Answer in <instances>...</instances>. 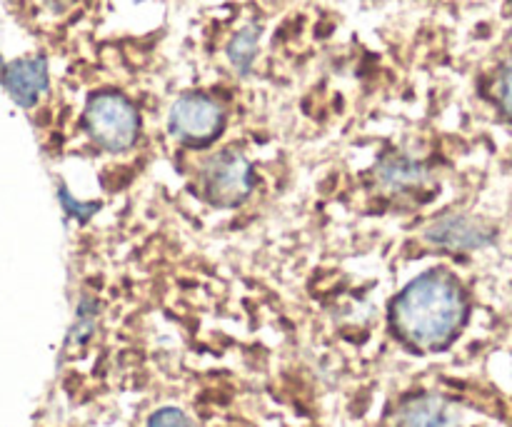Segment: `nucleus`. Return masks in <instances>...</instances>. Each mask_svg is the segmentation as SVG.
<instances>
[{
	"mask_svg": "<svg viewBox=\"0 0 512 427\" xmlns=\"http://www.w3.org/2000/svg\"><path fill=\"white\" fill-rule=\"evenodd\" d=\"M465 298L460 285L445 273L415 278L395 300V328L420 348L450 343L465 320Z\"/></svg>",
	"mask_w": 512,
	"mask_h": 427,
	"instance_id": "obj_1",
	"label": "nucleus"
},
{
	"mask_svg": "<svg viewBox=\"0 0 512 427\" xmlns=\"http://www.w3.org/2000/svg\"><path fill=\"white\" fill-rule=\"evenodd\" d=\"M5 68V63H3V55H0V70H3Z\"/></svg>",
	"mask_w": 512,
	"mask_h": 427,
	"instance_id": "obj_13",
	"label": "nucleus"
},
{
	"mask_svg": "<svg viewBox=\"0 0 512 427\" xmlns=\"http://www.w3.org/2000/svg\"><path fill=\"white\" fill-rule=\"evenodd\" d=\"M58 198H60V205H63V208L78 220V223H88V220L98 213V203H80V200H75L73 195L68 193V188H60Z\"/></svg>",
	"mask_w": 512,
	"mask_h": 427,
	"instance_id": "obj_10",
	"label": "nucleus"
},
{
	"mask_svg": "<svg viewBox=\"0 0 512 427\" xmlns=\"http://www.w3.org/2000/svg\"><path fill=\"white\" fill-rule=\"evenodd\" d=\"M258 40H260V28L258 25H245L243 30L230 38L228 43V60L240 75H248L253 68V60L258 55Z\"/></svg>",
	"mask_w": 512,
	"mask_h": 427,
	"instance_id": "obj_9",
	"label": "nucleus"
},
{
	"mask_svg": "<svg viewBox=\"0 0 512 427\" xmlns=\"http://www.w3.org/2000/svg\"><path fill=\"white\" fill-rule=\"evenodd\" d=\"M498 93H500V105H503L505 115L512 120V60L505 65L503 75H500Z\"/></svg>",
	"mask_w": 512,
	"mask_h": 427,
	"instance_id": "obj_12",
	"label": "nucleus"
},
{
	"mask_svg": "<svg viewBox=\"0 0 512 427\" xmlns=\"http://www.w3.org/2000/svg\"><path fill=\"white\" fill-rule=\"evenodd\" d=\"M203 188L210 203L233 208L253 190V168L235 150H220L203 165Z\"/></svg>",
	"mask_w": 512,
	"mask_h": 427,
	"instance_id": "obj_3",
	"label": "nucleus"
},
{
	"mask_svg": "<svg viewBox=\"0 0 512 427\" xmlns=\"http://www.w3.org/2000/svg\"><path fill=\"white\" fill-rule=\"evenodd\" d=\"M425 238L448 250H478L495 240V230L470 215H445L428 228Z\"/></svg>",
	"mask_w": 512,
	"mask_h": 427,
	"instance_id": "obj_5",
	"label": "nucleus"
},
{
	"mask_svg": "<svg viewBox=\"0 0 512 427\" xmlns=\"http://www.w3.org/2000/svg\"><path fill=\"white\" fill-rule=\"evenodd\" d=\"M378 178L385 188L408 190L423 183L425 168L420 163H415V160L405 158V155H388L378 165Z\"/></svg>",
	"mask_w": 512,
	"mask_h": 427,
	"instance_id": "obj_8",
	"label": "nucleus"
},
{
	"mask_svg": "<svg viewBox=\"0 0 512 427\" xmlns=\"http://www.w3.org/2000/svg\"><path fill=\"white\" fill-rule=\"evenodd\" d=\"M168 125L170 133L183 143H208L223 128V108L210 95H183L170 108Z\"/></svg>",
	"mask_w": 512,
	"mask_h": 427,
	"instance_id": "obj_4",
	"label": "nucleus"
},
{
	"mask_svg": "<svg viewBox=\"0 0 512 427\" xmlns=\"http://www.w3.org/2000/svg\"><path fill=\"white\" fill-rule=\"evenodd\" d=\"M400 427H458V418L443 398L423 395L405 408Z\"/></svg>",
	"mask_w": 512,
	"mask_h": 427,
	"instance_id": "obj_7",
	"label": "nucleus"
},
{
	"mask_svg": "<svg viewBox=\"0 0 512 427\" xmlns=\"http://www.w3.org/2000/svg\"><path fill=\"white\" fill-rule=\"evenodd\" d=\"M148 427H195L193 420L175 408H163L150 418Z\"/></svg>",
	"mask_w": 512,
	"mask_h": 427,
	"instance_id": "obj_11",
	"label": "nucleus"
},
{
	"mask_svg": "<svg viewBox=\"0 0 512 427\" xmlns=\"http://www.w3.org/2000/svg\"><path fill=\"white\" fill-rule=\"evenodd\" d=\"M85 128L100 148L123 153L138 138V113L120 93H98L85 108Z\"/></svg>",
	"mask_w": 512,
	"mask_h": 427,
	"instance_id": "obj_2",
	"label": "nucleus"
},
{
	"mask_svg": "<svg viewBox=\"0 0 512 427\" xmlns=\"http://www.w3.org/2000/svg\"><path fill=\"white\" fill-rule=\"evenodd\" d=\"M3 88L20 108H33L40 95L48 90V60L43 55L33 58H20L5 65L3 70Z\"/></svg>",
	"mask_w": 512,
	"mask_h": 427,
	"instance_id": "obj_6",
	"label": "nucleus"
}]
</instances>
